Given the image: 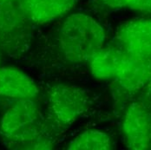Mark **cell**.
<instances>
[{
	"label": "cell",
	"mask_w": 151,
	"mask_h": 150,
	"mask_svg": "<svg viewBox=\"0 0 151 150\" xmlns=\"http://www.w3.org/2000/svg\"><path fill=\"white\" fill-rule=\"evenodd\" d=\"M106 32L101 24L88 14L76 12L66 17L58 31V44L65 60L87 62L105 46Z\"/></svg>",
	"instance_id": "6da1fadb"
},
{
	"label": "cell",
	"mask_w": 151,
	"mask_h": 150,
	"mask_svg": "<svg viewBox=\"0 0 151 150\" xmlns=\"http://www.w3.org/2000/svg\"><path fill=\"white\" fill-rule=\"evenodd\" d=\"M39 118V108L33 99H16L2 116L0 132L7 139L35 142V149H43L34 135V126Z\"/></svg>",
	"instance_id": "7a4b0ae2"
},
{
	"label": "cell",
	"mask_w": 151,
	"mask_h": 150,
	"mask_svg": "<svg viewBox=\"0 0 151 150\" xmlns=\"http://www.w3.org/2000/svg\"><path fill=\"white\" fill-rule=\"evenodd\" d=\"M89 96L76 86L58 84L48 95V108L51 118L61 127H69L87 109Z\"/></svg>",
	"instance_id": "3957f363"
},
{
	"label": "cell",
	"mask_w": 151,
	"mask_h": 150,
	"mask_svg": "<svg viewBox=\"0 0 151 150\" xmlns=\"http://www.w3.org/2000/svg\"><path fill=\"white\" fill-rule=\"evenodd\" d=\"M116 46L151 69V18L136 17L117 28Z\"/></svg>",
	"instance_id": "277c9868"
},
{
	"label": "cell",
	"mask_w": 151,
	"mask_h": 150,
	"mask_svg": "<svg viewBox=\"0 0 151 150\" xmlns=\"http://www.w3.org/2000/svg\"><path fill=\"white\" fill-rule=\"evenodd\" d=\"M122 128L129 149H151L150 104L148 102L132 103L125 111Z\"/></svg>",
	"instance_id": "5b68a950"
},
{
	"label": "cell",
	"mask_w": 151,
	"mask_h": 150,
	"mask_svg": "<svg viewBox=\"0 0 151 150\" xmlns=\"http://www.w3.org/2000/svg\"><path fill=\"white\" fill-rule=\"evenodd\" d=\"M150 79V68L135 60L116 47L113 81L117 82L124 90L134 92L146 87Z\"/></svg>",
	"instance_id": "8992f818"
},
{
	"label": "cell",
	"mask_w": 151,
	"mask_h": 150,
	"mask_svg": "<svg viewBox=\"0 0 151 150\" xmlns=\"http://www.w3.org/2000/svg\"><path fill=\"white\" fill-rule=\"evenodd\" d=\"M77 0H19L29 21L45 24L70 13Z\"/></svg>",
	"instance_id": "52a82bcc"
},
{
	"label": "cell",
	"mask_w": 151,
	"mask_h": 150,
	"mask_svg": "<svg viewBox=\"0 0 151 150\" xmlns=\"http://www.w3.org/2000/svg\"><path fill=\"white\" fill-rule=\"evenodd\" d=\"M39 89L30 75L14 67H0V95L13 99H34Z\"/></svg>",
	"instance_id": "ba28073f"
},
{
	"label": "cell",
	"mask_w": 151,
	"mask_h": 150,
	"mask_svg": "<svg viewBox=\"0 0 151 150\" xmlns=\"http://www.w3.org/2000/svg\"><path fill=\"white\" fill-rule=\"evenodd\" d=\"M70 150H109L113 149V141L107 133L90 129L82 132L68 144Z\"/></svg>",
	"instance_id": "9c48e42d"
},
{
	"label": "cell",
	"mask_w": 151,
	"mask_h": 150,
	"mask_svg": "<svg viewBox=\"0 0 151 150\" xmlns=\"http://www.w3.org/2000/svg\"><path fill=\"white\" fill-rule=\"evenodd\" d=\"M95 2L110 11L129 10L142 14H151V0H95Z\"/></svg>",
	"instance_id": "30bf717a"
},
{
	"label": "cell",
	"mask_w": 151,
	"mask_h": 150,
	"mask_svg": "<svg viewBox=\"0 0 151 150\" xmlns=\"http://www.w3.org/2000/svg\"><path fill=\"white\" fill-rule=\"evenodd\" d=\"M146 90H147V98H148V103L151 105V79L148 84L146 85Z\"/></svg>",
	"instance_id": "8fae6325"
},
{
	"label": "cell",
	"mask_w": 151,
	"mask_h": 150,
	"mask_svg": "<svg viewBox=\"0 0 151 150\" xmlns=\"http://www.w3.org/2000/svg\"><path fill=\"white\" fill-rule=\"evenodd\" d=\"M12 1H16V0H0V5H3V4L11 3V2H12Z\"/></svg>",
	"instance_id": "7c38bea8"
}]
</instances>
